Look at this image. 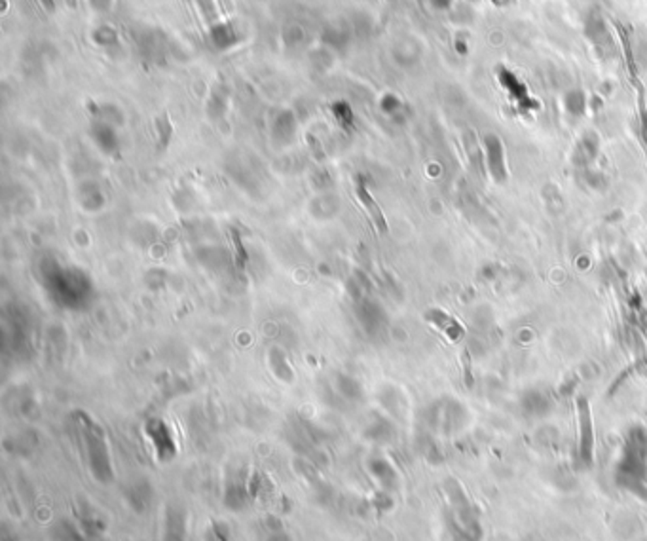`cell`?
<instances>
[{"label": "cell", "instance_id": "obj_1", "mask_svg": "<svg viewBox=\"0 0 647 541\" xmlns=\"http://www.w3.org/2000/svg\"><path fill=\"white\" fill-rule=\"evenodd\" d=\"M40 281L44 291L59 308L84 312L96 297L93 280L74 264L59 262L55 256H44L40 262Z\"/></svg>", "mask_w": 647, "mask_h": 541}, {"label": "cell", "instance_id": "obj_2", "mask_svg": "<svg viewBox=\"0 0 647 541\" xmlns=\"http://www.w3.org/2000/svg\"><path fill=\"white\" fill-rule=\"evenodd\" d=\"M72 416H74V423H76L78 437L82 443V452L89 473L99 484H110V482H114L116 473H114L113 458H110V450H108L107 435H105L101 426L84 411L74 412Z\"/></svg>", "mask_w": 647, "mask_h": 541}, {"label": "cell", "instance_id": "obj_3", "mask_svg": "<svg viewBox=\"0 0 647 541\" xmlns=\"http://www.w3.org/2000/svg\"><path fill=\"white\" fill-rule=\"evenodd\" d=\"M143 431L147 440H149L150 448H152V452H154V458L160 464H167V462H171L177 456L178 446L177 440H175V435H173L171 428L161 418H150V420H147Z\"/></svg>", "mask_w": 647, "mask_h": 541}, {"label": "cell", "instance_id": "obj_4", "mask_svg": "<svg viewBox=\"0 0 647 541\" xmlns=\"http://www.w3.org/2000/svg\"><path fill=\"white\" fill-rule=\"evenodd\" d=\"M577 422H579V440H577V452L583 465L590 467L594 460V426L590 404L587 397L577 399Z\"/></svg>", "mask_w": 647, "mask_h": 541}, {"label": "cell", "instance_id": "obj_5", "mask_svg": "<svg viewBox=\"0 0 647 541\" xmlns=\"http://www.w3.org/2000/svg\"><path fill=\"white\" fill-rule=\"evenodd\" d=\"M484 160H486V167L492 178L496 183H505L509 177L507 171V160H505V147L501 143V139L493 133H488L484 137Z\"/></svg>", "mask_w": 647, "mask_h": 541}, {"label": "cell", "instance_id": "obj_6", "mask_svg": "<svg viewBox=\"0 0 647 541\" xmlns=\"http://www.w3.org/2000/svg\"><path fill=\"white\" fill-rule=\"evenodd\" d=\"M355 196H357V200H359V203L362 205V209H365L368 217H370V220H372V224L376 227V230H378V232H382V234H386L387 232V220H386V217H384V211H382L380 205L376 203V200L372 198V194L368 192L367 183H365V178H362V177L357 178Z\"/></svg>", "mask_w": 647, "mask_h": 541}, {"label": "cell", "instance_id": "obj_7", "mask_svg": "<svg viewBox=\"0 0 647 541\" xmlns=\"http://www.w3.org/2000/svg\"><path fill=\"white\" fill-rule=\"evenodd\" d=\"M124 498L133 511L144 513L149 509L152 498H154V488L150 486L149 481L139 479V481H133L131 484L125 486Z\"/></svg>", "mask_w": 647, "mask_h": 541}, {"label": "cell", "instance_id": "obj_8", "mask_svg": "<svg viewBox=\"0 0 647 541\" xmlns=\"http://www.w3.org/2000/svg\"><path fill=\"white\" fill-rule=\"evenodd\" d=\"M357 317H359V323L368 334L378 333L384 327V321H386L384 309L374 300H361L359 308H357Z\"/></svg>", "mask_w": 647, "mask_h": 541}, {"label": "cell", "instance_id": "obj_9", "mask_svg": "<svg viewBox=\"0 0 647 541\" xmlns=\"http://www.w3.org/2000/svg\"><path fill=\"white\" fill-rule=\"evenodd\" d=\"M268 367L272 370V375L283 384H292L294 382V369H292L291 361L283 350L280 348H272L268 351Z\"/></svg>", "mask_w": 647, "mask_h": 541}, {"label": "cell", "instance_id": "obj_10", "mask_svg": "<svg viewBox=\"0 0 647 541\" xmlns=\"http://www.w3.org/2000/svg\"><path fill=\"white\" fill-rule=\"evenodd\" d=\"M368 471L370 475L374 477L376 481L380 482V486H384L386 490H393L397 486V471L393 467L386 458H374L368 462Z\"/></svg>", "mask_w": 647, "mask_h": 541}, {"label": "cell", "instance_id": "obj_11", "mask_svg": "<svg viewBox=\"0 0 647 541\" xmlns=\"http://www.w3.org/2000/svg\"><path fill=\"white\" fill-rule=\"evenodd\" d=\"M425 319H428L429 323H433L435 327L442 329V333L448 334L452 340H457L464 334V327H462L452 315H448L446 312H442V309L439 308L429 309L428 314H425Z\"/></svg>", "mask_w": 647, "mask_h": 541}, {"label": "cell", "instance_id": "obj_12", "mask_svg": "<svg viewBox=\"0 0 647 541\" xmlns=\"http://www.w3.org/2000/svg\"><path fill=\"white\" fill-rule=\"evenodd\" d=\"M249 488L244 486L241 482H230L224 490V506L230 511H244L251 503Z\"/></svg>", "mask_w": 647, "mask_h": 541}, {"label": "cell", "instance_id": "obj_13", "mask_svg": "<svg viewBox=\"0 0 647 541\" xmlns=\"http://www.w3.org/2000/svg\"><path fill=\"white\" fill-rule=\"evenodd\" d=\"M334 386H336V389H338L342 397L350 399V401H361L365 397L362 386L350 375H336Z\"/></svg>", "mask_w": 647, "mask_h": 541}, {"label": "cell", "instance_id": "obj_14", "mask_svg": "<svg viewBox=\"0 0 647 541\" xmlns=\"http://www.w3.org/2000/svg\"><path fill=\"white\" fill-rule=\"evenodd\" d=\"M52 541H86V535L76 528V524L61 518L59 523H55V526L50 530Z\"/></svg>", "mask_w": 647, "mask_h": 541}, {"label": "cell", "instance_id": "obj_15", "mask_svg": "<svg viewBox=\"0 0 647 541\" xmlns=\"http://www.w3.org/2000/svg\"><path fill=\"white\" fill-rule=\"evenodd\" d=\"M365 437L368 440H374V443H386L393 437V426L389 420L386 418L376 416L372 422L368 423V428L365 429Z\"/></svg>", "mask_w": 647, "mask_h": 541}, {"label": "cell", "instance_id": "obj_16", "mask_svg": "<svg viewBox=\"0 0 647 541\" xmlns=\"http://www.w3.org/2000/svg\"><path fill=\"white\" fill-rule=\"evenodd\" d=\"M232 245L236 268H238L239 272H244L245 268H247V262H249V255H247V249H245L244 241H241V234H239L238 230H234L232 232Z\"/></svg>", "mask_w": 647, "mask_h": 541}, {"label": "cell", "instance_id": "obj_17", "mask_svg": "<svg viewBox=\"0 0 647 541\" xmlns=\"http://www.w3.org/2000/svg\"><path fill=\"white\" fill-rule=\"evenodd\" d=\"M524 404H526V411L532 412V414H541V412H545L546 406H549V404H546L545 395H543V393H537V392L528 393Z\"/></svg>", "mask_w": 647, "mask_h": 541}, {"label": "cell", "instance_id": "obj_18", "mask_svg": "<svg viewBox=\"0 0 647 541\" xmlns=\"http://www.w3.org/2000/svg\"><path fill=\"white\" fill-rule=\"evenodd\" d=\"M156 125H158V133H160V149H166L169 141H171V122H169V116H160V118L156 120Z\"/></svg>", "mask_w": 647, "mask_h": 541}, {"label": "cell", "instance_id": "obj_19", "mask_svg": "<svg viewBox=\"0 0 647 541\" xmlns=\"http://www.w3.org/2000/svg\"><path fill=\"white\" fill-rule=\"evenodd\" d=\"M372 506H374L376 509H380V511H389L393 507V498L387 494V490L378 492L374 498H372Z\"/></svg>", "mask_w": 647, "mask_h": 541}, {"label": "cell", "instance_id": "obj_20", "mask_svg": "<svg viewBox=\"0 0 647 541\" xmlns=\"http://www.w3.org/2000/svg\"><path fill=\"white\" fill-rule=\"evenodd\" d=\"M40 4L44 8H46V10H48V12H54V8H55V2L54 0H40Z\"/></svg>", "mask_w": 647, "mask_h": 541}]
</instances>
